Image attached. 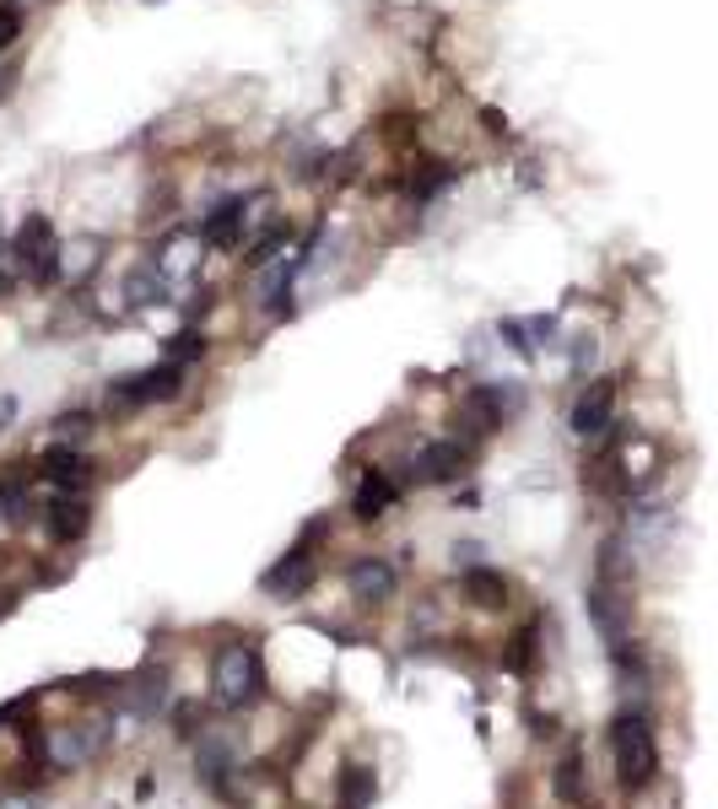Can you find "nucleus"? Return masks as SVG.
I'll list each match as a JSON object with an SVG mask.
<instances>
[{"label":"nucleus","mask_w":718,"mask_h":809,"mask_svg":"<svg viewBox=\"0 0 718 809\" xmlns=\"http://www.w3.org/2000/svg\"><path fill=\"white\" fill-rule=\"evenodd\" d=\"M610 755H616V777L627 794L649 788L659 772V740H653V718L643 707H621L610 718Z\"/></svg>","instance_id":"f257e3e1"},{"label":"nucleus","mask_w":718,"mask_h":809,"mask_svg":"<svg viewBox=\"0 0 718 809\" xmlns=\"http://www.w3.org/2000/svg\"><path fill=\"white\" fill-rule=\"evenodd\" d=\"M211 685H216V701H222L227 712L255 707L260 690H265L260 648H249V642H227V648H216V659H211Z\"/></svg>","instance_id":"f03ea898"},{"label":"nucleus","mask_w":718,"mask_h":809,"mask_svg":"<svg viewBox=\"0 0 718 809\" xmlns=\"http://www.w3.org/2000/svg\"><path fill=\"white\" fill-rule=\"evenodd\" d=\"M632 583H616V577H594V588H588V616H594V631L616 648V642H627V631H632Z\"/></svg>","instance_id":"7ed1b4c3"},{"label":"nucleus","mask_w":718,"mask_h":809,"mask_svg":"<svg viewBox=\"0 0 718 809\" xmlns=\"http://www.w3.org/2000/svg\"><path fill=\"white\" fill-rule=\"evenodd\" d=\"M179 383H184V368L162 357V362H157V368H146V373L120 378V383H114V405H120V411H135V405L173 400V394H179Z\"/></svg>","instance_id":"20e7f679"},{"label":"nucleus","mask_w":718,"mask_h":809,"mask_svg":"<svg viewBox=\"0 0 718 809\" xmlns=\"http://www.w3.org/2000/svg\"><path fill=\"white\" fill-rule=\"evenodd\" d=\"M314 577H319L314 546H303V540H298V546H292V551H287V557H281V561H276V566H270V572L260 577V588H265V594H276V599H298V594H303V588H308Z\"/></svg>","instance_id":"39448f33"},{"label":"nucleus","mask_w":718,"mask_h":809,"mask_svg":"<svg viewBox=\"0 0 718 809\" xmlns=\"http://www.w3.org/2000/svg\"><path fill=\"white\" fill-rule=\"evenodd\" d=\"M416 481L422 486H455L459 475L470 470V448L464 442H449V437H438V442H427L422 453H416Z\"/></svg>","instance_id":"423d86ee"},{"label":"nucleus","mask_w":718,"mask_h":809,"mask_svg":"<svg viewBox=\"0 0 718 809\" xmlns=\"http://www.w3.org/2000/svg\"><path fill=\"white\" fill-rule=\"evenodd\" d=\"M38 470H44V481H49L55 492H81V486L92 481V459H87L76 442H49V448L38 453Z\"/></svg>","instance_id":"0eeeda50"},{"label":"nucleus","mask_w":718,"mask_h":809,"mask_svg":"<svg viewBox=\"0 0 718 809\" xmlns=\"http://www.w3.org/2000/svg\"><path fill=\"white\" fill-rule=\"evenodd\" d=\"M394 561L384 557H357L351 566H346V588H351V599L357 605H384V599H394Z\"/></svg>","instance_id":"6e6552de"},{"label":"nucleus","mask_w":718,"mask_h":809,"mask_svg":"<svg viewBox=\"0 0 718 809\" xmlns=\"http://www.w3.org/2000/svg\"><path fill=\"white\" fill-rule=\"evenodd\" d=\"M503 416H508V389L503 383H475L464 394V427L475 437L503 432Z\"/></svg>","instance_id":"1a4fd4ad"},{"label":"nucleus","mask_w":718,"mask_h":809,"mask_svg":"<svg viewBox=\"0 0 718 809\" xmlns=\"http://www.w3.org/2000/svg\"><path fill=\"white\" fill-rule=\"evenodd\" d=\"M610 411H616V383L610 378H594L584 394H579V405H573V432L594 442V437L610 427Z\"/></svg>","instance_id":"9d476101"},{"label":"nucleus","mask_w":718,"mask_h":809,"mask_svg":"<svg viewBox=\"0 0 718 809\" xmlns=\"http://www.w3.org/2000/svg\"><path fill=\"white\" fill-rule=\"evenodd\" d=\"M125 701H131L135 718H162L168 712V670L162 664H146V670H135L131 685H125Z\"/></svg>","instance_id":"9b49d317"},{"label":"nucleus","mask_w":718,"mask_h":809,"mask_svg":"<svg viewBox=\"0 0 718 809\" xmlns=\"http://www.w3.org/2000/svg\"><path fill=\"white\" fill-rule=\"evenodd\" d=\"M195 777L205 788L227 794V777H233V740H227V734H211V729H205V740H200V750H195Z\"/></svg>","instance_id":"f8f14e48"},{"label":"nucleus","mask_w":718,"mask_h":809,"mask_svg":"<svg viewBox=\"0 0 718 809\" xmlns=\"http://www.w3.org/2000/svg\"><path fill=\"white\" fill-rule=\"evenodd\" d=\"M508 577L497 572V566H464V599L475 605V610H503L508 605Z\"/></svg>","instance_id":"ddd939ff"},{"label":"nucleus","mask_w":718,"mask_h":809,"mask_svg":"<svg viewBox=\"0 0 718 809\" xmlns=\"http://www.w3.org/2000/svg\"><path fill=\"white\" fill-rule=\"evenodd\" d=\"M92 750H98V740H87L81 729H55V734H44V761H49L55 772H76Z\"/></svg>","instance_id":"4468645a"},{"label":"nucleus","mask_w":718,"mask_h":809,"mask_svg":"<svg viewBox=\"0 0 718 809\" xmlns=\"http://www.w3.org/2000/svg\"><path fill=\"white\" fill-rule=\"evenodd\" d=\"M87 502L76 497V492H60V497L49 502V535L60 540V546H70V540H81L87 535Z\"/></svg>","instance_id":"2eb2a0df"},{"label":"nucleus","mask_w":718,"mask_h":809,"mask_svg":"<svg viewBox=\"0 0 718 809\" xmlns=\"http://www.w3.org/2000/svg\"><path fill=\"white\" fill-rule=\"evenodd\" d=\"M244 211H249V200H244V194H233V200H222V205L205 216V227H200V233H205L216 249H233V244H238V233H244Z\"/></svg>","instance_id":"dca6fc26"},{"label":"nucleus","mask_w":718,"mask_h":809,"mask_svg":"<svg viewBox=\"0 0 718 809\" xmlns=\"http://www.w3.org/2000/svg\"><path fill=\"white\" fill-rule=\"evenodd\" d=\"M335 794H340V809H373V799H379V772L362 766V761H351V766L340 772Z\"/></svg>","instance_id":"f3484780"},{"label":"nucleus","mask_w":718,"mask_h":809,"mask_svg":"<svg viewBox=\"0 0 718 809\" xmlns=\"http://www.w3.org/2000/svg\"><path fill=\"white\" fill-rule=\"evenodd\" d=\"M390 502H394V486L379 470H368L362 486H357V497H351V513H357V524H379L390 513Z\"/></svg>","instance_id":"a211bd4d"},{"label":"nucleus","mask_w":718,"mask_h":809,"mask_svg":"<svg viewBox=\"0 0 718 809\" xmlns=\"http://www.w3.org/2000/svg\"><path fill=\"white\" fill-rule=\"evenodd\" d=\"M0 513H5V524H33V492H27L22 470L0 475Z\"/></svg>","instance_id":"6ab92c4d"},{"label":"nucleus","mask_w":718,"mask_h":809,"mask_svg":"<svg viewBox=\"0 0 718 809\" xmlns=\"http://www.w3.org/2000/svg\"><path fill=\"white\" fill-rule=\"evenodd\" d=\"M49 244H55L49 216H27V222H22V233H16V249H11V254H16V265H27L33 254H44Z\"/></svg>","instance_id":"aec40b11"},{"label":"nucleus","mask_w":718,"mask_h":809,"mask_svg":"<svg viewBox=\"0 0 718 809\" xmlns=\"http://www.w3.org/2000/svg\"><path fill=\"white\" fill-rule=\"evenodd\" d=\"M125 297H131V308H157L168 292H162L157 270H131V276H125Z\"/></svg>","instance_id":"412c9836"},{"label":"nucleus","mask_w":718,"mask_h":809,"mask_svg":"<svg viewBox=\"0 0 718 809\" xmlns=\"http://www.w3.org/2000/svg\"><path fill=\"white\" fill-rule=\"evenodd\" d=\"M557 794H562L568 805H584V761H579V750L562 755V766H557Z\"/></svg>","instance_id":"4be33fe9"},{"label":"nucleus","mask_w":718,"mask_h":809,"mask_svg":"<svg viewBox=\"0 0 718 809\" xmlns=\"http://www.w3.org/2000/svg\"><path fill=\"white\" fill-rule=\"evenodd\" d=\"M508 670H519V675H535V670H540V648H535V626H524L519 637L508 642Z\"/></svg>","instance_id":"5701e85b"},{"label":"nucleus","mask_w":718,"mask_h":809,"mask_svg":"<svg viewBox=\"0 0 718 809\" xmlns=\"http://www.w3.org/2000/svg\"><path fill=\"white\" fill-rule=\"evenodd\" d=\"M22 276H27L33 286H55V281H60V249L49 244L44 254H33V259L22 265Z\"/></svg>","instance_id":"b1692460"},{"label":"nucleus","mask_w":718,"mask_h":809,"mask_svg":"<svg viewBox=\"0 0 718 809\" xmlns=\"http://www.w3.org/2000/svg\"><path fill=\"white\" fill-rule=\"evenodd\" d=\"M200 351H205V335H200V329H179V335L168 340V351H162V357L184 368V362H195Z\"/></svg>","instance_id":"393cba45"},{"label":"nucleus","mask_w":718,"mask_h":809,"mask_svg":"<svg viewBox=\"0 0 718 809\" xmlns=\"http://www.w3.org/2000/svg\"><path fill=\"white\" fill-rule=\"evenodd\" d=\"M87 432H92V416L87 411H66V416H55V442H87Z\"/></svg>","instance_id":"a878e982"},{"label":"nucleus","mask_w":718,"mask_h":809,"mask_svg":"<svg viewBox=\"0 0 718 809\" xmlns=\"http://www.w3.org/2000/svg\"><path fill=\"white\" fill-rule=\"evenodd\" d=\"M444 184H455V168H449V162H427L411 189H416V200H427V194H438Z\"/></svg>","instance_id":"bb28decb"},{"label":"nucleus","mask_w":718,"mask_h":809,"mask_svg":"<svg viewBox=\"0 0 718 809\" xmlns=\"http://www.w3.org/2000/svg\"><path fill=\"white\" fill-rule=\"evenodd\" d=\"M497 335L508 340V351H519V357H535V340H529V324H519V318H503V324H497Z\"/></svg>","instance_id":"cd10ccee"},{"label":"nucleus","mask_w":718,"mask_h":809,"mask_svg":"<svg viewBox=\"0 0 718 809\" xmlns=\"http://www.w3.org/2000/svg\"><path fill=\"white\" fill-rule=\"evenodd\" d=\"M16 33H22V11L16 5H0V49H11Z\"/></svg>","instance_id":"c85d7f7f"},{"label":"nucleus","mask_w":718,"mask_h":809,"mask_svg":"<svg viewBox=\"0 0 718 809\" xmlns=\"http://www.w3.org/2000/svg\"><path fill=\"white\" fill-rule=\"evenodd\" d=\"M173 729H179V740H190V734H195V707H190V701H179V707H173Z\"/></svg>","instance_id":"c756f323"},{"label":"nucleus","mask_w":718,"mask_h":809,"mask_svg":"<svg viewBox=\"0 0 718 809\" xmlns=\"http://www.w3.org/2000/svg\"><path fill=\"white\" fill-rule=\"evenodd\" d=\"M551 329H557V318H551V313H540V318L529 324V335H535V351H540V346L551 340Z\"/></svg>","instance_id":"7c9ffc66"},{"label":"nucleus","mask_w":718,"mask_h":809,"mask_svg":"<svg viewBox=\"0 0 718 809\" xmlns=\"http://www.w3.org/2000/svg\"><path fill=\"white\" fill-rule=\"evenodd\" d=\"M481 125L492 130V135H508V120H503L497 109H481Z\"/></svg>","instance_id":"2f4dec72"},{"label":"nucleus","mask_w":718,"mask_h":809,"mask_svg":"<svg viewBox=\"0 0 718 809\" xmlns=\"http://www.w3.org/2000/svg\"><path fill=\"white\" fill-rule=\"evenodd\" d=\"M16 422V400L11 394H0V427H11Z\"/></svg>","instance_id":"473e14b6"},{"label":"nucleus","mask_w":718,"mask_h":809,"mask_svg":"<svg viewBox=\"0 0 718 809\" xmlns=\"http://www.w3.org/2000/svg\"><path fill=\"white\" fill-rule=\"evenodd\" d=\"M0 809H38V805H33L27 794H5V799H0Z\"/></svg>","instance_id":"72a5a7b5"}]
</instances>
